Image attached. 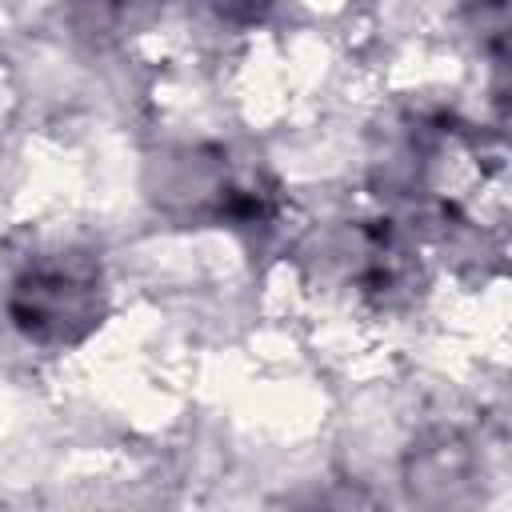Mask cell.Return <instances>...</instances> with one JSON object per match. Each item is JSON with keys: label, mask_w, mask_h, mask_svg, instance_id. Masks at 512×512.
I'll return each mask as SVG.
<instances>
[{"label": "cell", "mask_w": 512, "mask_h": 512, "mask_svg": "<svg viewBox=\"0 0 512 512\" xmlns=\"http://www.w3.org/2000/svg\"><path fill=\"white\" fill-rule=\"evenodd\" d=\"M12 320L40 344H76L104 316V292L96 264L60 256L28 268L12 288Z\"/></svg>", "instance_id": "obj_1"}, {"label": "cell", "mask_w": 512, "mask_h": 512, "mask_svg": "<svg viewBox=\"0 0 512 512\" xmlns=\"http://www.w3.org/2000/svg\"><path fill=\"white\" fill-rule=\"evenodd\" d=\"M212 4H216L220 12H228V16H252L260 0H212Z\"/></svg>", "instance_id": "obj_2"}]
</instances>
